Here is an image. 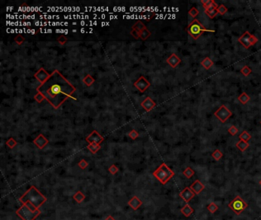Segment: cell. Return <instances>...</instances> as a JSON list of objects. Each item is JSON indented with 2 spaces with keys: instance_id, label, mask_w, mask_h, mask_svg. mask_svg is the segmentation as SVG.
Here are the masks:
<instances>
[{
  "instance_id": "cell-13",
  "label": "cell",
  "mask_w": 261,
  "mask_h": 220,
  "mask_svg": "<svg viewBox=\"0 0 261 220\" xmlns=\"http://www.w3.org/2000/svg\"><path fill=\"white\" fill-rule=\"evenodd\" d=\"M142 201H141L140 199H139L137 197H133V198L131 199L130 200H129V202L128 203V204L129 205V206H130V207L133 209H135V210H136V209H137L139 207H140L141 205H142Z\"/></svg>"
},
{
  "instance_id": "cell-18",
  "label": "cell",
  "mask_w": 261,
  "mask_h": 220,
  "mask_svg": "<svg viewBox=\"0 0 261 220\" xmlns=\"http://www.w3.org/2000/svg\"><path fill=\"white\" fill-rule=\"evenodd\" d=\"M211 156H212V158H214L215 161H220V158L223 157V154H222V152L220 151V150H218V149H216V150L213 152L212 154H211Z\"/></svg>"
},
{
  "instance_id": "cell-31",
  "label": "cell",
  "mask_w": 261,
  "mask_h": 220,
  "mask_svg": "<svg viewBox=\"0 0 261 220\" xmlns=\"http://www.w3.org/2000/svg\"><path fill=\"white\" fill-rule=\"evenodd\" d=\"M117 170H117V168H116L115 166H112L111 168H110V171L112 173H117Z\"/></svg>"
},
{
  "instance_id": "cell-3",
  "label": "cell",
  "mask_w": 261,
  "mask_h": 220,
  "mask_svg": "<svg viewBox=\"0 0 261 220\" xmlns=\"http://www.w3.org/2000/svg\"><path fill=\"white\" fill-rule=\"evenodd\" d=\"M153 175L159 181L161 182V183L166 184L170 179L174 177L175 173L166 164H162L153 173Z\"/></svg>"
},
{
  "instance_id": "cell-29",
  "label": "cell",
  "mask_w": 261,
  "mask_h": 220,
  "mask_svg": "<svg viewBox=\"0 0 261 220\" xmlns=\"http://www.w3.org/2000/svg\"><path fill=\"white\" fill-rule=\"evenodd\" d=\"M89 149H90V150L92 152H94V153H95V152L99 150V149H100V146H99V145H97V144H95V143H94V144H92V145L89 146Z\"/></svg>"
},
{
  "instance_id": "cell-15",
  "label": "cell",
  "mask_w": 261,
  "mask_h": 220,
  "mask_svg": "<svg viewBox=\"0 0 261 220\" xmlns=\"http://www.w3.org/2000/svg\"><path fill=\"white\" fill-rule=\"evenodd\" d=\"M238 99L240 103H242L243 105H245V104L247 103L248 101H250V96L246 93L245 92H243V93H242L240 94L239 96H238Z\"/></svg>"
},
{
  "instance_id": "cell-8",
  "label": "cell",
  "mask_w": 261,
  "mask_h": 220,
  "mask_svg": "<svg viewBox=\"0 0 261 220\" xmlns=\"http://www.w3.org/2000/svg\"><path fill=\"white\" fill-rule=\"evenodd\" d=\"M180 197L181 198H182L184 201H185L186 203H188L189 201L191 200V199L195 196V193L193 192L191 190L190 187H185L183 190L181 191L180 193Z\"/></svg>"
},
{
  "instance_id": "cell-19",
  "label": "cell",
  "mask_w": 261,
  "mask_h": 220,
  "mask_svg": "<svg viewBox=\"0 0 261 220\" xmlns=\"http://www.w3.org/2000/svg\"><path fill=\"white\" fill-rule=\"evenodd\" d=\"M240 73H241L244 76H248L250 74L252 73V70L250 69V66H247V65H245V66H243L241 70H240Z\"/></svg>"
},
{
  "instance_id": "cell-6",
  "label": "cell",
  "mask_w": 261,
  "mask_h": 220,
  "mask_svg": "<svg viewBox=\"0 0 261 220\" xmlns=\"http://www.w3.org/2000/svg\"><path fill=\"white\" fill-rule=\"evenodd\" d=\"M18 216H19L23 220H34L39 214L40 211L38 209L33 211L28 207L26 204H24L16 212Z\"/></svg>"
},
{
  "instance_id": "cell-22",
  "label": "cell",
  "mask_w": 261,
  "mask_h": 220,
  "mask_svg": "<svg viewBox=\"0 0 261 220\" xmlns=\"http://www.w3.org/2000/svg\"><path fill=\"white\" fill-rule=\"evenodd\" d=\"M217 11H218V12L220 15H221V16H224V15H225V14H226V12H228V8H227L226 6H224V5L220 4V5H219V6L218 7V8H217Z\"/></svg>"
},
{
  "instance_id": "cell-17",
  "label": "cell",
  "mask_w": 261,
  "mask_h": 220,
  "mask_svg": "<svg viewBox=\"0 0 261 220\" xmlns=\"http://www.w3.org/2000/svg\"><path fill=\"white\" fill-rule=\"evenodd\" d=\"M239 138H240V140L244 141L246 142H248V141L250 140V138H251V135H250L247 131H244V132L239 135Z\"/></svg>"
},
{
  "instance_id": "cell-30",
  "label": "cell",
  "mask_w": 261,
  "mask_h": 220,
  "mask_svg": "<svg viewBox=\"0 0 261 220\" xmlns=\"http://www.w3.org/2000/svg\"><path fill=\"white\" fill-rule=\"evenodd\" d=\"M79 166H80V167H81L82 168H86L87 166V163L84 161H82L81 162H80V163H79Z\"/></svg>"
},
{
  "instance_id": "cell-16",
  "label": "cell",
  "mask_w": 261,
  "mask_h": 220,
  "mask_svg": "<svg viewBox=\"0 0 261 220\" xmlns=\"http://www.w3.org/2000/svg\"><path fill=\"white\" fill-rule=\"evenodd\" d=\"M249 146H250V144H248V142H246V141H242V140H240L238 143H237V144H236V147H237V148H238V149H239V150L242 152L245 151L247 149L248 147Z\"/></svg>"
},
{
  "instance_id": "cell-4",
  "label": "cell",
  "mask_w": 261,
  "mask_h": 220,
  "mask_svg": "<svg viewBox=\"0 0 261 220\" xmlns=\"http://www.w3.org/2000/svg\"><path fill=\"white\" fill-rule=\"evenodd\" d=\"M187 31L189 35L192 37L194 40H197L199 38V37L202 35L204 32L206 31H211V30L206 29L204 25L201 22H199L198 20L194 19L191 23L189 24L187 28Z\"/></svg>"
},
{
  "instance_id": "cell-34",
  "label": "cell",
  "mask_w": 261,
  "mask_h": 220,
  "mask_svg": "<svg viewBox=\"0 0 261 220\" xmlns=\"http://www.w3.org/2000/svg\"><path fill=\"white\" fill-rule=\"evenodd\" d=\"M260 123H261V122H260Z\"/></svg>"
},
{
  "instance_id": "cell-26",
  "label": "cell",
  "mask_w": 261,
  "mask_h": 220,
  "mask_svg": "<svg viewBox=\"0 0 261 220\" xmlns=\"http://www.w3.org/2000/svg\"><path fill=\"white\" fill-rule=\"evenodd\" d=\"M228 132L230 133V134H231L232 136H234V135H236V134H238V131L239 130H238V129L235 126V125H231V126L228 129Z\"/></svg>"
},
{
  "instance_id": "cell-12",
  "label": "cell",
  "mask_w": 261,
  "mask_h": 220,
  "mask_svg": "<svg viewBox=\"0 0 261 220\" xmlns=\"http://www.w3.org/2000/svg\"><path fill=\"white\" fill-rule=\"evenodd\" d=\"M195 212L194 209L190 206L189 204H185L182 208L181 209V212L185 217H189L190 216H191V214H193V212Z\"/></svg>"
},
{
  "instance_id": "cell-14",
  "label": "cell",
  "mask_w": 261,
  "mask_h": 220,
  "mask_svg": "<svg viewBox=\"0 0 261 220\" xmlns=\"http://www.w3.org/2000/svg\"><path fill=\"white\" fill-rule=\"evenodd\" d=\"M201 64L205 70H209V69L214 65V61H213L210 57H205V58L201 61Z\"/></svg>"
},
{
  "instance_id": "cell-1",
  "label": "cell",
  "mask_w": 261,
  "mask_h": 220,
  "mask_svg": "<svg viewBox=\"0 0 261 220\" xmlns=\"http://www.w3.org/2000/svg\"><path fill=\"white\" fill-rule=\"evenodd\" d=\"M69 85L70 84L63 77L60 78V80H53L48 77L45 83H43L41 87L38 88V91H41L40 93L42 95L51 102V99L60 97L62 95L68 96V94H67L66 92H64L63 87Z\"/></svg>"
},
{
  "instance_id": "cell-24",
  "label": "cell",
  "mask_w": 261,
  "mask_h": 220,
  "mask_svg": "<svg viewBox=\"0 0 261 220\" xmlns=\"http://www.w3.org/2000/svg\"><path fill=\"white\" fill-rule=\"evenodd\" d=\"M207 209H208V210L211 213H214V212L218 209V207L214 203H211L207 207Z\"/></svg>"
},
{
  "instance_id": "cell-28",
  "label": "cell",
  "mask_w": 261,
  "mask_h": 220,
  "mask_svg": "<svg viewBox=\"0 0 261 220\" xmlns=\"http://www.w3.org/2000/svg\"><path fill=\"white\" fill-rule=\"evenodd\" d=\"M257 41H258V38L256 37L255 35H251V36H250V45H251V46H253L254 45H256V44L257 43Z\"/></svg>"
},
{
  "instance_id": "cell-23",
  "label": "cell",
  "mask_w": 261,
  "mask_h": 220,
  "mask_svg": "<svg viewBox=\"0 0 261 220\" xmlns=\"http://www.w3.org/2000/svg\"><path fill=\"white\" fill-rule=\"evenodd\" d=\"M42 139H44V137L42 138L41 136H40L38 139H36V140L35 141V144H37L38 146L40 148H43V147L45 146V144L47 143V140L42 141Z\"/></svg>"
},
{
  "instance_id": "cell-7",
  "label": "cell",
  "mask_w": 261,
  "mask_h": 220,
  "mask_svg": "<svg viewBox=\"0 0 261 220\" xmlns=\"http://www.w3.org/2000/svg\"><path fill=\"white\" fill-rule=\"evenodd\" d=\"M233 115L232 112L230 109H228L225 105H222L214 112V115L217 119H219L222 123H224L225 122Z\"/></svg>"
},
{
  "instance_id": "cell-20",
  "label": "cell",
  "mask_w": 261,
  "mask_h": 220,
  "mask_svg": "<svg viewBox=\"0 0 261 220\" xmlns=\"http://www.w3.org/2000/svg\"><path fill=\"white\" fill-rule=\"evenodd\" d=\"M194 174H195V171H194L191 168H189V167H188V168L183 171V175L185 176V177L188 178V179H190Z\"/></svg>"
},
{
  "instance_id": "cell-25",
  "label": "cell",
  "mask_w": 261,
  "mask_h": 220,
  "mask_svg": "<svg viewBox=\"0 0 261 220\" xmlns=\"http://www.w3.org/2000/svg\"><path fill=\"white\" fill-rule=\"evenodd\" d=\"M198 13H199L198 10L195 8V7H192V8H191V9L188 11L189 16H191V17H192V18L196 17V16L198 15Z\"/></svg>"
},
{
  "instance_id": "cell-11",
  "label": "cell",
  "mask_w": 261,
  "mask_h": 220,
  "mask_svg": "<svg viewBox=\"0 0 261 220\" xmlns=\"http://www.w3.org/2000/svg\"><path fill=\"white\" fill-rule=\"evenodd\" d=\"M167 62L168 64H169L171 65V67L175 68V67H176V66L181 63V59H180L177 55L173 54H171V56L167 59Z\"/></svg>"
},
{
  "instance_id": "cell-10",
  "label": "cell",
  "mask_w": 261,
  "mask_h": 220,
  "mask_svg": "<svg viewBox=\"0 0 261 220\" xmlns=\"http://www.w3.org/2000/svg\"><path fill=\"white\" fill-rule=\"evenodd\" d=\"M191 190L195 193V194H199L201 193L204 189H205V185L201 183L199 180H195V182L192 183L190 187Z\"/></svg>"
},
{
  "instance_id": "cell-5",
  "label": "cell",
  "mask_w": 261,
  "mask_h": 220,
  "mask_svg": "<svg viewBox=\"0 0 261 220\" xmlns=\"http://www.w3.org/2000/svg\"><path fill=\"white\" fill-rule=\"evenodd\" d=\"M247 203H246L240 196H237L228 204V207L234 211L238 216H239L242 212H244L247 209Z\"/></svg>"
},
{
  "instance_id": "cell-33",
  "label": "cell",
  "mask_w": 261,
  "mask_h": 220,
  "mask_svg": "<svg viewBox=\"0 0 261 220\" xmlns=\"http://www.w3.org/2000/svg\"><path fill=\"white\" fill-rule=\"evenodd\" d=\"M259 183H260V186H261V180H260Z\"/></svg>"
},
{
  "instance_id": "cell-27",
  "label": "cell",
  "mask_w": 261,
  "mask_h": 220,
  "mask_svg": "<svg viewBox=\"0 0 261 220\" xmlns=\"http://www.w3.org/2000/svg\"><path fill=\"white\" fill-rule=\"evenodd\" d=\"M205 13H206L207 16H208L210 18H214L218 15V11H217V9L211 10V11H205Z\"/></svg>"
},
{
  "instance_id": "cell-32",
  "label": "cell",
  "mask_w": 261,
  "mask_h": 220,
  "mask_svg": "<svg viewBox=\"0 0 261 220\" xmlns=\"http://www.w3.org/2000/svg\"><path fill=\"white\" fill-rule=\"evenodd\" d=\"M106 220H115V219H113L111 216H108V217H107V219H106Z\"/></svg>"
},
{
  "instance_id": "cell-9",
  "label": "cell",
  "mask_w": 261,
  "mask_h": 220,
  "mask_svg": "<svg viewBox=\"0 0 261 220\" xmlns=\"http://www.w3.org/2000/svg\"><path fill=\"white\" fill-rule=\"evenodd\" d=\"M250 36H251V34L248 31H246L245 32H244V33L238 38V41H239V42H240V43L247 49H248L250 46H251L250 42Z\"/></svg>"
},
{
  "instance_id": "cell-2",
  "label": "cell",
  "mask_w": 261,
  "mask_h": 220,
  "mask_svg": "<svg viewBox=\"0 0 261 220\" xmlns=\"http://www.w3.org/2000/svg\"><path fill=\"white\" fill-rule=\"evenodd\" d=\"M20 201L23 204L30 203L35 208H38L46 201V197L43 196L35 187H31L25 194L21 197Z\"/></svg>"
},
{
  "instance_id": "cell-21",
  "label": "cell",
  "mask_w": 261,
  "mask_h": 220,
  "mask_svg": "<svg viewBox=\"0 0 261 220\" xmlns=\"http://www.w3.org/2000/svg\"><path fill=\"white\" fill-rule=\"evenodd\" d=\"M74 199H75V200H77V202H78V203H81L82 201L84 200V199H85V196H84V194H82L81 192H80V191H79V192H78L76 194L74 195Z\"/></svg>"
}]
</instances>
